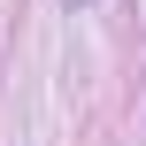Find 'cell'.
Segmentation results:
<instances>
[{"label":"cell","mask_w":146,"mask_h":146,"mask_svg":"<svg viewBox=\"0 0 146 146\" xmlns=\"http://www.w3.org/2000/svg\"><path fill=\"white\" fill-rule=\"evenodd\" d=\"M69 8H92V0H69Z\"/></svg>","instance_id":"1"}]
</instances>
